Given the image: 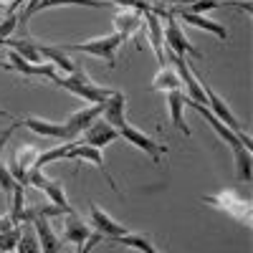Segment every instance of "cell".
<instances>
[{
	"instance_id": "cell-1",
	"label": "cell",
	"mask_w": 253,
	"mask_h": 253,
	"mask_svg": "<svg viewBox=\"0 0 253 253\" xmlns=\"http://www.w3.org/2000/svg\"><path fill=\"white\" fill-rule=\"evenodd\" d=\"M53 84L61 89H66L71 91L74 96L84 99V101H89V104H104L109 99V94L114 91L112 86H104V84H96L84 69L74 71V74H66V76H53Z\"/></svg>"
},
{
	"instance_id": "cell-2",
	"label": "cell",
	"mask_w": 253,
	"mask_h": 253,
	"mask_svg": "<svg viewBox=\"0 0 253 253\" xmlns=\"http://www.w3.org/2000/svg\"><path fill=\"white\" fill-rule=\"evenodd\" d=\"M203 203L225 213L228 218L243 223L246 228L253 225V203H251V198L236 193V190H220L215 195H203Z\"/></svg>"
},
{
	"instance_id": "cell-3",
	"label": "cell",
	"mask_w": 253,
	"mask_h": 253,
	"mask_svg": "<svg viewBox=\"0 0 253 253\" xmlns=\"http://www.w3.org/2000/svg\"><path fill=\"white\" fill-rule=\"evenodd\" d=\"M155 13L160 18H165V23H162V36H165V51H170L175 56H193V58H203V53L190 43L187 36L182 33V26H180V20L167 10V8H155Z\"/></svg>"
},
{
	"instance_id": "cell-4",
	"label": "cell",
	"mask_w": 253,
	"mask_h": 253,
	"mask_svg": "<svg viewBox=\"0 0 253 253\" xmlns=\"http://www.w3.org/2000/svg\"><path fill=\"white\" fill-rule=\"evenodd\" d=\"M124 43L119 33H107V36H99V38H91V41H84V43H74V46H63L69 53H89V56H96L107 63L109 69H117V51L119 46Z\"/></svg>"
},
{
	"instance_id": "cell-5",
	"label": "cell",
	"mask_w": 253,
	"mask_h": 253,
	"mask_svg": "<svg viewBox=\"0 0 253 253\" xmlns=\"http://www.w3.org/2000/svg\"><path fill=\"white\" fill-rule=\"evenodd\" d=\"M165 61H170L172 69L177 71V76H180V81H182V94L187 96V101H195V104H203V107H205V101H208V99H205V84L195 76V71H193V66L187 63V58L165 51Z\"/></svg>"
},
{
	"instance_id": "cell-6",
	"label": "cell",
	"mask_w": 253,
	"mask_h": 253,
	"mask_svg": "<svg viewBox=\"0 0 253 253\" xmlns=\"http://www.w3.org/2000/svg\"><path fill=\"white\" fill-rule=\"evenodd\" d=\"M119 137H124V139L129 142L132 147H137L139 152H144V155L150 157V160H152L155 165H160V162H162L160 157H162L165 152H170V147H165V144H157V142H155V139H152L150 134H144L142 129H137V126H132L129 122H126V124L122 126V129H119Z\"/></svg>"
},
{
	"instance_id": "cell-7",
	"label": "cell",
	"mask_w": 253,
	"mask_h": 253,
	"mask_svg": "<svg viewBox=\"0 0 253 253\" xmlns=\"http://www.w3.org/2000/svg\"><path fill=\"white\" fill-rule=\"evenodd\" d=\"M89 228L94 230V233H99V236H104V238H109V241H114V238H119V236H126V233H132V228H126V225H122L119 220H114L112 215H107L96 203H91V208H89Z\"/></svg>"
},
{
	"instance_id": "cell-8",
	"label": "cell",
	"mask_w": 253,
	"mask_h": 253,
	"mask_svg": "<svg viewBox=\"0 0 253 253\" xmlns=\"http://www.w3.org/2000/svg\"><path fill=\"white\" fill-rule=\"evenodd\" d=\"M26 185H31V187L41 190V193H43L53 205H58V208H63V210H74V208H71V203H69V198H66V193H63L61 182H56V180L46 177V175H43V170H31V172H28Z\"/></svg>"
},
{
	"instance_id": "cell-9",
	"label": "cell",
	"mask_w": 253,
	"mask_h": 253,
	"mask_svg": "<svg viewBox=\"0 0 253 253\" xmlns=\"http://www.w3.org/2000/svg\"><path fill=\"white\" fill-rule=\"evenodd\" d=\"M38 155H41V147H36V144H20L18 150L13 152L8 170H10V175H13L20 185H26L28 172L33 170V165H36V157H38Z\"/></svg>"
},
{
	"instance_id": "cell-10",
	"label": "cell",
	"mask_w": 253,
	"mask_h": 253,
	"mask_svg": "<svg viewBox=\"0 0 253 253\" xmlns=\"http://www.w3.org/2000/svg\"><path fill=\"white\" fill-rule=\"evenodd\" d=\"M63 160H84V162H91L96 170L104 175V180L112 185L114 193L122 195V193H119V187H117V180L112 177V172L107 170V167H104V155H101V150H96V147H89V144H81V139H79V144H74L71 150H69V155L63 157Z\"/></svg>"
},
{
	"instance_id": "cell-11",
	"label": "cell",
	"mask_w": 253,
	"mask_h": 253,
	"mask_svg": "<svg viewBox=\"0 0 253 253\" xmlns=\"http://www.w3.org/2000/svg\"><path fill=\"white\" fill-rule=\"evenodd\" d=\"M167 10H170L177 20L187 23V26L200 28V31H205V33H213V36L220 38V41H228V31H225L223 23H218V20H210V18H205V15H200V13H190V10H185V8H167Z\"/></svg>"
},
{
	"instance_id": "cell-12",
	"label": "cell",
	"mask_w": 253,
	"mask_h": 253,
	"mask_svg": "<svg viewBox=\"0 0 253 253\" xmlns=\"http://www.w3.org/2000/svg\"><path fill=\"white\" fill-rule=\"evenodd\" d=\"M114 33L122 36V41H129L144 28V15L137 8H119L114 10Z\"/></svg>"
},
{
	"instance_id": "cell-13",
	"label": "cell",
	"mask_w": 253,
	"mask_h": 253,
	"mask_svg": "<svg viewBox=\"0 0 253 253\" xmlns=\"http://www.w3.org/2000/svg\"><path fill=\"white\" fill-rule=\"evenodd\" d=\"M144 15V31H147V38H150V43H152V51H155V58L160 66H167V61H165V36H162V20L160 15L155 13V8H147L142 10Z\"/></svg>"
},
{
	"instance_id": "cell-14",
	"label": "cell",
	"mask_w": 253,
	"mask_h": 253,
	"mask_svg": "<svg viewBox=\"0 0 253 253\" xmlns=\"http://www.w3.org/2000/svg\"><path fill=\"white\" fill-rule=\"evenodd\" d=\"M101 112H104V104H91V107H86V109H79V112L69 114L66 122H63V126H66L69 137L74 139V137L84 134V132H86L89 126L101 117Z\"/></svg>"
},
{
	"instance_id": "cell-15",
	"label": "cell",
	"mask_w": 253,
	"mask_h": 253,
	"mask_svg": "<svg viewBox=\"0 0 253 253\" xmlns=\"http://www.w3.org/2000/svg\"><path fill=\"white\" fill-rule=\"evenodd\" d=\"M36 48H38L41 58H48V61H51V66L61 69L63 74H74V71L81 69V63L74 61L71 53L63 48V46H53V43L48 46V43H38V41H36Z\"/></svg>"
},
{
	"instance_id": "cell-16",
	"label": "cell",
	"mask_w": 253,
	"mask_h": 253,
	"mask_svg": "<svg viewBox=\"0 0 253 253\" xmlns=\"http://www.w3.org/2000/svg\"><path fill=\"white\" fill-rule=\"evenodd\" d=\"M114 139H119V132L114 129L112 124H107L104 119H96L86 132H84V139L81 144H89V147H96V150H104L107 144H112Z\"/></svg>"
},
{
	"instance_id": "cell-17",
	"label": "cell",
	"mask_w": 253,
	"mask_h": 253,
	"mask_svg": "<svg viewBox=\"0 0 253 253\" xmlns=\"http://www.w3.org/2000/svg\"><path fill=\"white\" fill-rule=\"evenodd\" d=\"M23 126H28V129L38 137H51V139H71L69 132H66V126H63V122H48L43 117H26L23 122H20Z\"/></svg>"
},
{
	"instance_id": "cell-18",
	"label": "cell",
	"mask_w": 253,
	"mask_h": 253,
	"mask_svg": "<svg viewBox=\"0 0 253 253\" xmlns=\"http://www.w3.org/2000/svg\"><path fill=\"white\" fill-rule=\"evenodd\" d=\"M185 104H190V107H193L208 124H210V129H213L215 134H218V139H223L228 147H230V150H233V147H238L241 144V139H238V134L233 132V129H228V126L218 119V117H213V114H210V109L208 107H203V104H195V101H187V96H185Z\"/></svg>"
},
{
	"instance_id": "cell-19",
	"label": "cell",
	"mask_w": 253,
	"mask_h": 253,
	"mask_svg": "<svg viewBox=\"0 0 253 253\" xmlns=\"http://www.w3.org/2000/svg\"><path fill=\"white\" fill-rule=\"evenodd\" d=\"M101 114H104V122L112 124L114 129L119 132L122 126L126 124V96L122 91H112L109 99L104 101V112Z\"/></svg>"
},
{
	"instance_id": "cell-20",
	"label": "cell",
	"mask_w": 253,
	"mask_h": 253,
	"mask_svg": "<svg viewBox=\"0 0 253 253\" xmlns=\"http://www.w3.org/2000/svg\"><path fill=\"white\" fill-rule=\"evenodd\" d=\"M31 225H33V230H36L41 253H61V243H58V238H56V233H53L48 218L33 215V218H31Z\"/></svg>"
},
{
	"instance_id": "cell-21",
	"label": "cell",
	"mask_w": 253,
	"mask_h": 253,
	"mask_svg": "<svg viewBox=\"0 0 253 253\" xmlns=\"http://www.w3.org/2000/svg\"><path fill=\"white\" fill-rule=\"evenodd\" d=\"M165 104H167V114H170V122L172 126H177V129L185 134V137H193V132H190V126L185 122V94L182 91H167L165 94Z\"/></svg>"
},
{
	"instance_id": "cell-22",
	"label": "cell",
	"mask_w": 253,
	"mask_h": 253,
	"mask_svg": "<svg viewBox=\"0 0 253 253\" xmlns=\"http://www.w3.org/2000/svg\"><path fill=\"white\" fill-rule=\"evenodd\" d=\"M91 236V228L89 223H84L76 213H69L66 218H63V241L66 243H74V246H81L84 241H86Z\"/></svg>"
},
{
	"instance_id": "cell-23",
	"label": "cell",
	"mask_w": 253,
	"mask_h": 253,
	"mask_svg": "<svg viewBox=\"0 0 253 253\" xmlns=\"http://www.w3.org/2000/svg\"><path fill=\"white\" fill-rule=\"evenodd\" d=\"M152 91H182V81H180V76H177V71L172 69V66H160V71H157V76L152 79V86H150Z\"/></svg>"
},
{
	"instance_id": "cell-24",
	"label": "cell",
	"mask_w": 253,
	"mask_h": 253,
	"mask_svg": "<svg viewBox=\"0 0 253 253\" xmlns=\"http://www.w3.org/2000/svg\"><path fill=\"white\" fill-rule=\"evenodd\" d=\"M5 46L18 53L20 58H26L28 63H43V58H41L38 48H36V41H28V38H8Z\"/></svg>"
},
{
	"instance_id": "cell-25",
	"label": "cell",
	"mask_w": 253,
	"mask_h": 253,
	"mask_svg": "<svg viewBox=\"0 0 253 253\" xmlns=\"http://www.w3.org/2000/svg\"><path fill=\"white\" fill-rule=\"evenodd\" d=\"M63 5H76V8H109V0H41L33 8V15L48 8H63Z\"/></svg>"
},
{
	"instance_id": "cell-26",
	"label": "cell",
	"mask_w": 253,
	"mask_h": 253,
	"mask_svg": "<svg viewBox=\"0 0 253 253\" xmlns=\"http://www.w3.org/2000/svg\"><path fill=\"white\" fill-rule=\"evenodd\" d=\"M233 160H236V175L241 182H251L253 180V155L251 150H246L243 144L233 147Z\"/></svg>"
},
{
	"instance_id": "cell-27",
	"label": "cell",
	"mask_w": 253,
	"mask_h": 253,
	"mask_svg": "<svg viewBox=\"0 0 253 253\" xmlns=\"http://www.w3.org/2000/svg\"><path fill=\"white\" fill-rule=\"evenodd\" d=\"M74 144H79V139H66V142H61L58 147H51V150H46V152H41L38 157H36V165H33V170H43L46 165H51V162H58V160H63L69 155V150Z\"/></svg>"
},
{
	"instance_id": "cell-28",
	"label": "cell",
	"mask_w": 253,
	"mask_h": 253,
	"mask_svg": "<svg viewBox=\"0 0 253 253\" xmlns=\"http://www.w3.org/2000/svg\"><path fill=\"white\" fill-rule=\"evenodd\" d=\"M114 243L126 246V248H134V251H139V253H160V251L155 248V243L147 238V236H142V233H126V236H119V238H114Z\"/></svg>"
},
{
	"instance_id": "cell-29",
	"label": "cell",
	"mask_w": 253,
	"mask_h": 253,
	"mask_svg": "<svg viewBox=\"0 0 253 253\" xmlns=\"http://www.w3.org/2000/svg\"><path fill=\"white\" fill-rule=\"evenodd\" d=\"M18 185H20V182L10 175L8 167H5V165H0V190H3V193L10 198V195H13V190H15Z\"/></svg>"
},
{
	"instance_id": "cell-30",
	"label": "cell",
	"mask_w": 253,
	"mask_h": 253,
	"mask_svg": "<svg viewBox=\"0 0 253 253\" xmlns=\"http://www.w3.org/2000/svg\"><path fill=\"white\" fill-rule=\"evenodd\" d=\"M101 241H104V236H99V233H91V236H89L86 241H84L81 246H76V251H74V253H91V251H94V248H96Z\"/></svg>"
},
{
	"instance_id": "cell-31",
	"label": "cell",
	"mask_w": 253,
	"mask_h": 253,
	"mask_svg": "<svg viewBox=\"0 0 253 253\" xmlns=\"http://www.w3.org/2000/svg\"><path fill=\"white\" fill-rule=\"evenodd\" d=\"M18 126H20V122H10V126H8V129H3V132H0V157H3L5 144L10 142V137H13V132L18 129Z\"/></svg>"
},
{
	"instance_id": "cell-32",
	"label": "cell",
	"mask_w": 253,
	"mask_h": 253,
	"mask_svg": "<svg viewBox=\"0 0 253 253\" xmlns=\"http://www.w3.org/2000/svg\"><path fill=\"white\" fill-rule=\"evenodd\" d=\"M38 3H41V0H28V5L23 8V13H20V15H18V18H20V23H23V20H28V18L33 15V8H36Z\"/></svg>"
},
{
	"instance_id": "cell-33",
	"label": "cell",
	"mask_w": 253,
	"mask_h": 253,
	"mask_svg": "<svg viewBox=\"0 0 253 253\" xmlns=\"http://www.w3.org/2000/svg\"><path fill=\"white\" fill-rule=\"evenodd\" d=\"M10 228H15V223L10 220V215L8 213L0 215V233H5V230H10Z\"/></svg>"
},
{
	"instance_id": "cell-34",
	"label": "cell",
	"mask_w": 253,
	"mask_h": 253,
	"mask_svg": "<svg viewBox=\"0 0 253 253\" xmlns=\"http://www.w3.org/2000/svg\"><path fill=\"white\" fill-rule=\"evenodd\" d=\"M167 3H175L172 8H190L193 3H198V0H167Z\"/></svg>"
},
{
	"instance_id": "cell-35",
	"label": "cell",
	"mask_w": 253,
	"mask_h": 253,
	"mask_svg": "<svg viewBox=\"0 0 253 253\" xmlns=\"http://www.w3.org/2000/svg\"><path fill=\"white\" fill-rule=\"evenodd\" d=\"M0 117H8V112H3V109H0Z\"/></svg>"
},
{
	"instance_id": "cell-36",
	"label": "cell",
	"mask_w": 253,
	"mask_h": 253,
	"mask_svg": "<svg viewBox=\"0 0 253 253\" xmlns=\"http://www.w3.org/2000/svg\"><path fill=\"white\" fill-rule=\"evenodd\" d=\"M3 3H5V0H0V5H3Z\"/></svg>"
},
{
	"instance_id": "cell-37",
	"label": "cell",
	"mask_w": 253,
	"mask_h": 253,
	"mask_svg": "<svg viewBox=\"0 0 253 253\" xmlns=\"http://www.w3.org/2000/svg\"><path fill=\"white\" fill-rule=\"evenodd\" d=\"M0 20H3V15H0Z\"/></svg>"
},
{
	"instance_id": "cell-38",
	"label": "cell",
	"mask_w": 253,
	"mask_h": 253,
	"mask_svg": "<svg viewBox=\"0 0 253 253\" xmlns=\"http://www.w3.org/2000/svg\"><path fill=\"white\" fill-rule=\"evenodd\" d=\"M10 253H15V251H10Z\"/></svg>"
}]
</instances>
